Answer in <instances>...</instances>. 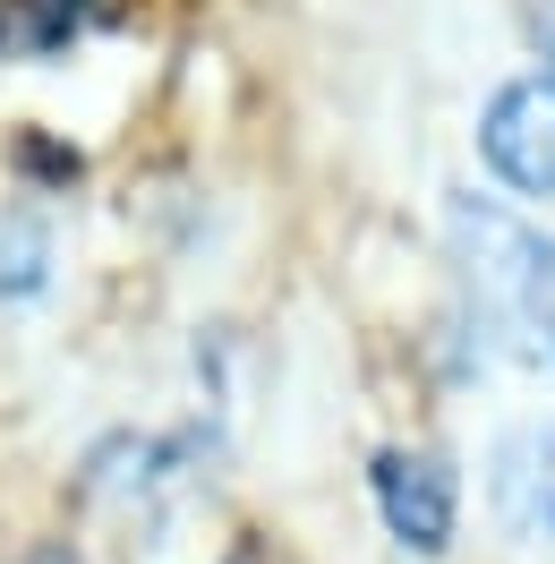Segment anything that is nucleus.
<instances>
[{
  "label": "nucleus",
  "mask_w": 555,
  "mask_h": 564,
  "mask_svg": "<svg viewBox=\"0 0 555 564\" xmlns=\"http://www.w3.org/2000/svg\"><path fill=\"white\" fill-rule=\"evenodd\" d=\"M377 513L384 530L402 539V547H418V556H445L453 539V470L445 454H377Z\"/></svg>",
  "instance_id": "obj_2"
},
{
  "label": "nucleus",
  "mask_w": 555,
  "mask_h": 564,
  "mask_svg": "<svg viewBox=\"0 0 555 564\" xmlns=\"http://www.w3.org/2000/svg\"><path fill=\"white\" fill-rule=\"evenodd\" d=\"M69 35H77V0H9L0 9V52L43 61V52H61Z\"/></svg>",
  "instance_id": "obj_4"
},
{
  "label": "nucleus",
  "mask_w": 555,
  "mask_h": 564,
  "mask_svg": "<svg viewBox=\"0 0 555 564\" xmlns=\"http://www.w3.org/2000/svg\"><path fill=\"white\" fill-rule=\"evenodd\" d=\"M538 325L555 334V248H547V274H538Z\"/></svg>",
  "instance_id": "obj_7"
},
{
  "label": "nucleus",
  "mask_w": 555,
  "mask_h": 564,
  "mask_svg": "<svg viewBox=\"0 0 555 564\" xmlns=\"http://www.w3.org/2000/svg\"><path fill=\"white\" fill-rule=\"evenodd\" d=\"M222 564H291V556H282L274 539H240V547H231V556H222Z\"/></svg>",
  "instance_id": "obj_6"
},
{
  "label": "nucleus",
  "mask_w": 555,
  "mask_h": 564,
  "mask_svg": "<svg viewBox=\"0 0 555 564\" xmlns=\"http://www.w3.org/2000/svg\"><path fill=\"white\" fill-rule=\"evenodd\" d=\"M0 282H9V291H35L43 282V231L35 223H18V231L0 240Z\"/></svg>",
  "instance_id": "obj_5"
},
{
  "label": "nucleus",
  "mask_w": 555,
  "mask_h": 564,
  "mask_svg": "<svg viewBox=\"0 0 555 564\" xmlns=\"http://www.w3.org/2000/svg\"><path fill=\"white\" fill-rule=\"evenodd\" d=\"M487 172L521 197H555V77H513L479 120Z\"/></svg>",
  "instance_id": "obj_1"
},
{
  "label": "nucleus",
  "mask_w": 555,
  "mask_h": 564,
  "mask_svg": "<svg viewBox=\"0 0 555 564\" xmlns=\"http://www.w3.org/2000/svg\"><path fill=\"white\" fill-rule=\"evenodd\" d=\"M496 505L521 539H555V427H530L496 454Z\"/></svg>",
  "instance_id": "obj_3"
}]
</instances>
